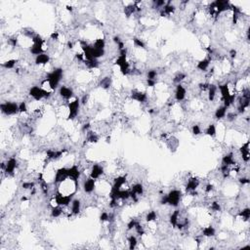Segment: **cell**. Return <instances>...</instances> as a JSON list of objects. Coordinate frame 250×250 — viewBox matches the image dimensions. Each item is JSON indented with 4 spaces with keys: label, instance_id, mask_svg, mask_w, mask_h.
Instances as JSON below:
<instances>
[{
    "label": "cell",
    "instance_id": "cell-23",
    "mask_svg": "<svg viewBox=\"0 0 250 250\" xmlns=\"http://www.w3.org/2000/svg\"><path fill=\"white\" fill-rule=\"evenodd\" d=\"M227 109L225 106H222V107H219L216 112H215V117H216L217 119H222L224 118V117L227 115Z\"/></svg>",
    "mask_w": 250,
    "mask_h": 250
},
{
    "label": "cell",
    "instance_id": "cell-13",
    "mask_svg": "<svg viewBox=\"0 0 250 250\" xmlns=\"http://www.w3.org/2000/svg\"><path fill=\"white\" fill-rule=\"evenodd\" d=\"M59 94L60 96L62 97V99L65 100H69L72 97L73 95V92H72V89H71L69 87H67V86H61L60 89H59Z\"/></svg>",
    "mask_w": 250,
    "mask_h": 250
},
{
    "label": "cell",
    "instance_id": "cell-32",
    "mask_svg": "<svg viewBox=\"0 0 250 250\" xmlns=\"http://www.w3.org/2000/svg\"><path fill=\"white\" fill-rule=\"evenodd\" d=\"M128 243H129L130 249L136 248V246L138 244V240H137V238L135 237V235H130V237L128 238Z\"/></svg>",
    "mask_w": 250,
    "mask_h": 250
},
{
    "label": "cell",
    "instance_id": "cell-41",
    "mask_svg": "<svg viewBox=\"0 0 250 250\" xmlns=\"http://www.w3.org/2000/svg\"><path fill=\"white\" fill-rule=\"evenodd\" d=\"M137 223H138V222L135 219H132L127 225V230L130 231V230H133V229H135V226H136Z\"/></svg>",
    "mask_w": 250,
    "mask_h": 250
},
{
    "label": "cell",
    "instance_id": "cell-5",
    "mask_svg": "<svg viewBox=\"0 0 250 250\" xmlns=\"http://www.w3.org/2000/svg\"><path fill=\"white\" fill-rule=\"evenodd\" d=\"M1 112L6 115H13L19 113V106L16 103L6 102L1 104Z\"/></svg>",
    "mask_w": 250,
    "mask_h": 250
},
{
    "label": "cell",
    "instance_id": "cell-20",
    "mask_svg": "<svg viewBox=\"0 0 250 250\" xmlns=\"http://www.w3.org/2000/svg\"><path fill=\"white\" fill-rule=\"evenodd\" d=\"M180 216H181V211L180 210H175L171 214L170 216V223L173 227H176L178 222L180 221Z\"/></svg>",
    "mask_w": 250,
    "mask_h": 250
},
{
    "label": "cell",
    "instance_id": "cell-36",
    "mask_svg": "<svg viewBox=\"0 0 250 250\" xmlns=\"http://www.w3.org/2000/svg\"><path fill=\"white\" fill-rule=\"evenodd\" d=\"M210 208L213 212H220L221 211V204L218 202V201H212Z\"/></svg>",
    "mask_w": 250,
    "mask_h": 250
},
{
    "label": "cell",
    "instance_id": "cell-14",
    "mask_svg": "<svg viewBox=\"0 0 250 250\" xmlns=\"http://www.w3.org/2000/svg\"><path fill=\"white\" fill-rule=\"evenodd\" d=\"M199 186V180L197 178H190L187 180V183L186 185V190L187 192H192L196 191Z\"/></svg>",
    "mask_w": 250,
    "mask_h": 250
},
{
    "label": "cell",
    "instance_id": "cell-19",
    "mask_svg": "<svg viewBox=\"0 0 250 250\" xmlns=\"http://www.w3.org/2000/svg\"><path fill=\"white\" fill-rule=\"evenodd\" d=\"M81 210V202L79 199H73L72 201V213L77 215Z\"/></svg>",
    "mask_w": 250,
    "mask_h": 250
},
{
    "label": "cell",
    "instance_id": "cell-29",
    "mask_svg": "<svg viewBox=\"0 0 250 250\" xmlns=\"http://www.w3.org/2000/svg\"><path fill=\"white\" fill-rule=\"evenodd\" d=\"M238 216L240 218H242L244 221H247L249 218H250V209L248 207L244 208V209H242L241 211H239L238 213Z\"/></svg>",
    "mask_w": 250,
    "mask_h": 250
},
{
    "label": "cell",
    "instance_id": "cell-16",
    "mask_svg": "<svg viewBox=\"0 0 250 250\" xmlns=\"http://www.w3.org/2000/svg\"><path fill=\"white\" fill-rule=\"evenodd\" d=\"M44 44H32L30 48V51L31 55L38 56V55L44 53V51H45V48H43Z\"/></svg>",
    "mask_w": 250,
    "mask_h": 250
},
{
    "label": "cell",
    "instance_id": "cell-48",
    "mask_svg": "<svg viewBox=\"0 0 250 250\" xmlns=\"http://www.w3.org/2000/svg\"><path fill=\"white\" fill-rule=\"evenodd\" d=\"M67 48H69V49H72L73 48V43L72 42V41H68L67 42Z\"/></svg>",
    "mask_w": 250,
    "mask_h": 250
},
{
    "label": "cell",
    "instance_id": "cell-31",
    "mask_svg": "<svg viewBox=\"0 0 250 250\" xmlns=\"http://www.w3.org/2000/svg\"><path fill=\"white\" fill-rule=\"evenodd\" d=\"M186 77H187V75H186L185 73H183V72H179L177 75H175L174 79H173V82L176 83L177 85H178V84H181V82H182L183 80H185Z\"/></svg>",
    "mask_w": 250,
    "mask_h": 250
},
{
    "label": "cell",
    "instance_id": "cell-2",
    "mask_svg": "<svg viewBox=\"0 0 250 250\" xmlns=\"http://www.w3.org/2000/svg\"><path fill=\"white\" fill-rule=\"evenodd\" d=\"M181 196L182 193L178 190H172L171 192H168V194L163 196L161 198L160 203L161 204H169L171 206L177 207L181 200Z\"/></svg>",
    "mask_w": 250,
    "mask_h": 250
},
{
    "label": "cell",
    "instance_id": "cell-47",
    "mask_svg": "<svg viewBox=\"0 0 250 250\" xmlns=\"http://www.w3.org/2000/svg\"><path fill=\"white\" fill-rule=\"evenodd\" d=\"M237 54L238 53H237V51H235L234 49H233V50L230 51V55H231V58L232 59H234L235 57H237Z\"/></svg>",
    "mask_w": 250,
    "mask_h": 250
},
{
    "label": "cell",
    "instance_id": "cell-15",
    "mask_svg": "<svg viewBox=\"0 0 250 250\" xmlns=\"http://www.w3.org/2000/svg\"><path fill=\"white\" fill-rule=\"evenodd\" d=\"M240 154H241L242 160L247 163L249 161V159H250V156H249V142L248 141L245 144H243L241 146Z\"/></svg>",
    "mask_w": 250,
    "mask_h": 250
},
{
    "label": "cell",
    "instance_id": "cell-28",
    "mask_svg": "<svg viewBox=\"0 0 250 250\" xmlns=\"http://www.w3.org/2000/svg\"><path fill=\"white\" fill-rule=\"evenodd\" d=\"M105 45L106 42L103 38H98L95 40V42L93 44V47L96 48V49H105Z\"/></svg>",
    "mask_w": 250,
    "mask_h": 250
},
{
    "label": "cell",
    "instance_id": "cell-6",
    "mask_svg": "<svg viewBox=\"0 0 250 250\" xmlns=\"http://www.w3.org/2000/svg\"><path fill=\"white\" fill-rule=\"evenodd\" d=\"M68 168H60L59 170L55 173V178H54V183L55 184H61L67 179H68Z\"/></svg>",
    "mask_w": 250,
    "mask_h": 250
},
{
    "label": "cell",
    "instance_id": "cell-1",
    "mask_svg": "<svg viewBox=\"0 0 250 250\" xmlns=\"http://www.w3.org/2000/svg\"><path fill=\"white\" fill-rule=\"evenodd\" d=\"M62 74H64V72H62V68L58 67L55 68L52 72H50L49 74L47 75V81H48V86L51 90H55L60 84V82L62 78Z\"/></svg>",
    "mask_w": 250,
    "mask_h": 250
},
{
    "label": "cell",
    "instance_id": "cell-17",
    "mask_svg": "<svg viewBox=\"0 0 250 250\" xmlns=\"http://www.w3.org/2000/svg\"><path fill=\"white\" fill-rule=\"evenodd\" d=\"M50 61V57L49 55H47L45 53H42L36 56L35 58V64L36 65H47Z\"/></svg>",
    "mask_w": 250,
    "mask_h": 250
},
{
    "label": "cell",
    "instance_id": "cell-38",
    "mask_svg": "<svg viewBox=\"0 0 250 250\" xmlns=\"http://www.w3.org/2000/svg\"><path fill=\"white\" fill-rule=\"evenodd\" d=\"M27 112V105L25 102H22L19 105V113H25Z\"/></svg>",
    "mask_w": 250,
    "mask_h": 250
},
{
    "label": "cell",
    "instance_id": "cell-4",
    "mask_svg": "<svg viewBox=\"0 0 250 250\" xmlns=\"http://www.w3.org/2000/svg\"><path fill=\"white\" fill-rule=\"evenodd\" d=\"M79 107H80V101L78 98H75L72 102L68 103V119H74L77 117L79 113Z\"/></svg>",
    "mask_w": 250,
    "mask_h": 250
},
{
    "label": "cell",
    "instance_id": "cell-11",
    "mask_svg": "<svg viewBox=\"0 0 250 250\" xmlns=\"http://www.w3.org/2000/svg\"><path fill=\"white\" fill-rule=\"evenodd\" d=\"M95 187H96L95 180L91 177L86 179L84 183H83V190H84V192L87 193H91L95 190Z\"/></svg>",
    "mask_w": 250,
    "mask_h": 250
},
{
    "label": "cell",
    "instance_id": "cell-34",
    "mask_svg": "<svg viewBox=\"0 0 250 250\" xmlns=\"http://www.w3.org/2000/svg\"><path fill=\"white\" fill-rule=\"evenodd\" d=\"M16 64H17V61H16V60H8L7 62H3L2 66H3L5 68H7V69H12V68L15 67Z\"/></svg>",
    "mask_w": 250,
    "mask_h": 250
},
{
    "label": "cell",
    "instance_id": "cell-39",
    "mask_svg": "<svg viewBox=\"0 0 250 250\" xmlns=\"http://www.w3.org/2000/svg\"><path fill=\"white\" fill-rule=\"evenodd\" d=\"M157 76V72L156 71H154V69H150V71L148 72V74H147V79H152V80H155Z\"/></svg>",
    "mask_w": 250,
    "mask_h": 250
},
{
    "label": "cell",
    "instance_id": "cell-25",
    "mask_svg": "<svg viewBox=\"0 0 250 250\" xmlns=\"http://www.w3.org/2000/svg\"><path fill=\"white\" fill-rule=\"evenodd\" d=\"M62 212H64L62 206H59V205L53 206L52 207V211H51V215H52V217H54V218H58L62 214Z\"/></svg>",
    "mask_w": 250,
    "mask_h": 250
},
{
    "label": "cell",
    "instance_id": "cell-22",
    "mask_svg": "<svg viewBox=\"0 0 250 250\" xmlns=\"http://www.w3.org/2000/svg\"><path fill=\"white\" fill-rule=\"evenodd\" d=\"M222 164H225V165H228V166L235 165V161L234 159V155L233 154H229V155H226L225 156H223V159H222Z\"/></svg>",
    "mask_w": 250,
    "mask_h": 250
},
{
    "label": "cell",
    "instance_id": "cell-40",
    "mask_svg": "<svg viewBox=\"0 0 250 250\" xmlns=\"http://www.w3.org/2000/svg\"><path fill=\"white\" fill-rule=\"evenodd\" d=\"M192 133L196 135V136L201 134V129L199 127V125H197V124H194L193 126H192Z\"/></svg>",
    "mask_w": 250,
    "mask_h": 250
},
{
    "label": "cell",
    "instance_id": "cell-46",
    "mask_svg": "<svg viewBox=\"0 0 250 250\" xmlns=\"http://www.w3.org/2000/svg\"><path fill=\"white\" fill-rule=\"evenodd\" d=\"M51 39H53V40H58V39H59V32L54 31V32L51 34Z\"/></svg>",
    "mask_w": 250,
    "mask_h": 250
},
{
    "label": "cell",
    "instance_id": "cell-8",
    "mask_svg": "<svg viewBox=\"0 0 250 250\" xmlns=\"http://www.w3.org/2000/svg\"><path fill=\"white\" fill-rule=\"evenodd\" d=\"M131 98L133 99L134 101H136V102L145 103V102H147V100H148V96L145 92L138 91V90H134V91H132V93H131Z\"/></svg>",
    "mask_w": 250,
    "mask_h": 250
},
{
    "label": "cell",
    "instance_id": "cell-33",
    "mask_svg": "<svg viewBox=\"0 0 250 250\" xmlns=\"http://www.w3.org/2000/svg\"><path fill=\"white\" fill-rule=\"evenodd\" d=\"M156 219H157V214H156L155 211H150L147 214V216H146V221L149 222V223L155 221Z\"/></svg>",
    "mask_w": 250,
    "mask_h": 250
},
{
    "label": "cell",
    "instance_id": "cell-24",
    "mask_svg": "<svg viewBox=\"0 0 250 250\" xmlns=\"http://www.w3.org/2000/svg\"><path fill=\"white\" fill-rule=\"evenodd\" d=\"M131 192H134L135 194H137V196H141V194L144 193V187L142 184L140 183H138V184H135L132 186L131 187Z\"/></svg>",
    "mask_w": 250,
    "mask_h": 250
},
{
    "label": "cell",
    "instance_id": "cell-37",
    "mask_svg": "<svg viewBox=\"0 0 250 250\" xmlns=\"http://www.w3.org/2000/svg\"><path fill=\"white\" fill-rule=\"evenodd\" d=\"M22 187L24 190H33L34 187H35V184L33 182H25L23 183Z\"/></svg>",
    "mask_w": 250,
    "mask_h": 250
},
{
    "label": "cell",
    "instance_id": "cell-9",
    "mask_svg": "<svg viewBox=\"0 0 250 250\" xmlns=\"http://www.w3.org/2000/svg\"><path fill=\"white\" fill-rule=\"evenodd\" d=\"M104 174V168L99 164H94L90 171V177L93 178L94 180L99 179Z\"/></svg>",
    "mask_w": 250,
    "mask_h": 250
},
{
    "label": "cell",
    "instance_id": "cell-42",
    "mask_svg": "<svg viewBox=\"0 0 250 250\" xmlns=\"http://www.w3.org/2000/svg\"><path fill=\"white\" fill-rule=\"evenodd\" d=\"M109 214L108 212H103L100 216V220L102 222H106V221H109Z\"/></svg>",
    "mask_w": 250,
    "mask_h": 250
},
{
    "label": "cell",
    "instance_id": "cell-45",
    "mask_svg": "<svg viewBox=\"0 0 250 250\" xmlns=\"http://www.w3.org/2000/svg\"><path fill=\"white\" fill-rule=\"evenodd\" d=\"M239 182L242 185H248L249 184V179L246 178V177H242V178L239 179Z\"/></svg>",
    "mask_w": 250,
    "mask_h": 250
},
{
    "label": "cell",
    "instance_id": "cell-7",
    "mask_svg": "<svg viewBox=\"0 0 250 250\" xmlns=\"http://www.w3.org/2000/svg\"><path fill=\"white\" fill-rule=\"evenodd\" d=\"M17 163H18V162H17V159H16L15 157H10V158H9V160L7 161V163H6V168H5L4 171H5L8 175H12V174H14V172H15V170H16V168H17V166H18Z\"/></svg>",
    "mask_w": 250,
    "mask_h": 250
},
{
    "label": "cell",
    "instance_id": "cell-18",
    "mask_svg": "<svg viewBox=\"0 0 250 250\" xmlns=\"http://www.w3.org/2000/svg\"><path fill=\"white\" fill-rule=\"evenodd\" d=\"M211 62V59L210 58H205L203 60H201L200 62H198V64L197 66V67L201 72H206V69L208 68Z\"/></svg>",
    "mask_w": 250,
    "mask_h": 250
},
{
    "label": "cell",
    "instance_id": "cell-26",
    "mask_svg": "<svg viewBox=\"0 0 250 250\" xmlns=\"http://www.w3.org/2000/svg\"><path fill=\"white\" fill-rule=\"evenodd\" d=\"M205 134L209 137H215L217 134V129H216V126H215V124H209L208 125V127L206 128L205 130Z\"/></svg>",
    "mask_w": 250,
    "mask_h": 250
},
{
    "label": "cell",
    "instance_id": "cell-43",
    "mask_svg": "<svg viewBox=\"0 0 250 250\" xmlns=\"http://www.w3.org/2000/svg\"><path fill=\"white\" fill-rule=\"evenodd\" d=\"M213 190H214V186H213L212 184H207V185L205 186L204 191H205L206 193H210Z\"/></svg>",
    "mask_w": 250,
    "mask_h": 250
},
{
    "label": "cell",
    "instance_id": "cell-30",
    "mask_svg": "<svg viewBox=\"0 0 250 250\" xmlns=\"http://www.w3.org/2000/svg\"><path fill=\"white\" fill-rule=\"evenodd\" d=\"M110 84H112V79H110V77L103 78L100 82V86L104 89H109L110 87Z\"/></svg>",
    "mask_w": 250,
    "mask_h": 250
},
{
    "label": "cell",
    "instance_id": "cell-21",
    "mask_svg": "<svg viewBox=\"0 0 250 250\" xmlns=\"http://www.w3.org/2000/svg\"><path fill=\"white\" fill-rule=\"evenodd\" d=\"M217 93V86L214 84H209L208 87V100L210 102H213Z\"/></svg>",
    "mask_w": 250,
    "mask_h": 250
},
{
    "label": "cell",
    "instance_id": "cell-35",
    "mask_svg": "<svg viewBox=\"0 0 250 250\" xmlns=\"http://www.w3.org/2000/svg\"><path fill=\"white\" fill-rule=\"evenodd\" d=\"M133 43H134V46L135 47H138V48H142V49H144V48L146 47V44L144 43V41L140 38H137V37H134L133 38Z\"/></svg>",
    "mask_w": 250,
    "mask_h": 250
},
{
    "label": "cell",
    "instance_id": "cell-12",
    "mask_svg": "<svg viewBox=\"0 0 250 250\" xmlns=\"http://www.w3.org/2000/svg\"><path fill=\"white\" fill-rule=\"evenodd\" d=\"M80 174L81 172L77 165H72L71 168H68V177L73 181H78V179L80 178Z\"/></svg>",
    "mask_w": 250,
    "mask_h": 250
},
{
    "label": "cell",
    "instance_id": "cell-27",
    "mask_svg": "<svg viewBox=\"0 0 250 250\" xmlns=\"http://www.w3.org/2000/svg\"><path fill=\"white\" fill-rule=\"evenodd\" d=\"M202 234L204 235V237H206V238L214 237V235H215V229L212 226H207V227L203 228Z\"/></svg>",
    "mask_w": 250,
    "mask_h": 250
},
{
    "label": "cell",
    "instance_id": "cell-3",
    "mask_svg": "<svg viewBox=\"0 0 250 250\" xmlns=\"http://www.w3.org/2000/svg\"><path fill=\"white\" fill-rule=\"evenodd\" d=\"M30 96L35 101H41L42 99H48L51 97V92L39 86H33L30 90Z\"/></svg>",
    "mask_w": 250,
    "mask_h": 250
},
{
    "label": "cell",
    "instance_id": "cell-10",
    "mask_svg": "<svg viewBox=\"0 0 250 250\" xmlns=\"http://www.w3.org/2000/svg\"><path fill=\"white\" fill-rule=\"evenodd\" d=\"M187 90L182 84H178L175 90V99L177 102H182L186 98Z\"/></svg>",
    "mask_w": 250,
    "mask_h": 250
},
{
    "label": "cell",
    "instance_id": "cell-44",
    "mask_svg": "<svg viewBox=\"0 0 250 250\" xmlns=\"http://www.w3.org/2000/svg\"><path fill=\"white\" fill-rule=\"evenodd\" d=\"M156 84V80H152V79H147V85L149 87H154Z\"/></svg>",
    "mask_w": 250,
    "mask_h": 250
}]
</instances>
